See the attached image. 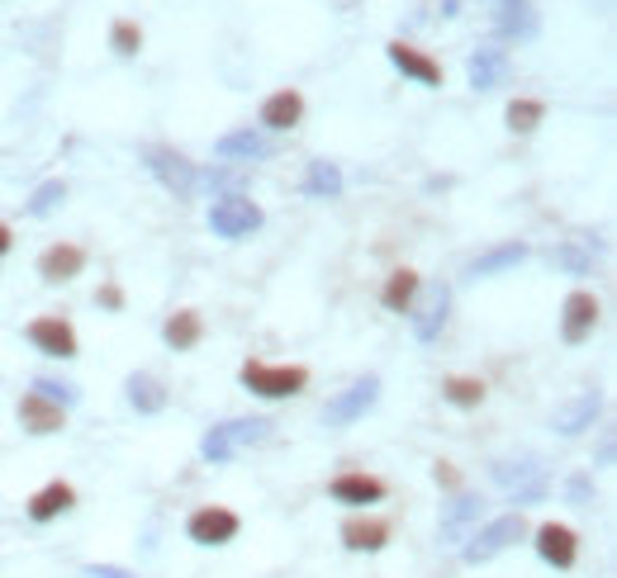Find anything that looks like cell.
<instances>
[{
	"instance_id": "6da1fadb",
	"label": "cell",
	"mask_w": 617,
	"mask_h": 578,
	"mask_svg": "<svg viewBox=\"0 0 617 578\" xmlns=\"http://www.w3.org/2000/svg\"><path fill=\"white\" fill-rule=\"evenodd\" d=\"M272 427H276L272 417H228V422H214L200 441V460L204 464H228L237 451H247V446L272 441Z\"/></svg>"
},
{
	"instance_id": "7a4b0ae2",
	"label": "cell",
	"mask_w": 617,
	"mask_h": 578,
	"mask_svg": "<svg viewBox=\"0 0 617 578\" xmlns=\"http://www.w3.org/2000/svg\"><path fill=\"white\" fill-rule=\"evenodd\" d=\"M522 536H528V522H522V512H499V517H489V522H480L475 532L466 536V545H461V559L470 569H480V565H489V559H499L509 545H518Z\"/></svg>"
},
{
	"instance_id": "3957f363",
	"label": "cell",
	"mask_w": 617,
	"mask_h": 578,
	"mask_svg": "<svg viewBox=\"0 0 617 578\" xmlns=\"http://www.w3.org/2000/svg\"><path fill=\"white\" fill-rule=\"evenodd\" d=\"M237 379H243L247 394L266 398V404H276V398H295L309 389V371L305 365H272V361H243L237 365Z\"/></svg>"
},
{
	"instance_id": "277c9868",
	"label": "cell",
	"mask_w": 617,
	"mask_h": 578,
	"mask_svg": "<svg viewBox=\"0 0 617 578\" xmlns=\"http://www.w3.org/2000/svg\"><path fill=\"white\" fill-rule=\"evenodd\" d=\"M266 223L262 204L247 200L243 190H233V195H214L210 204V233L224 237V243H243V237H252Z\"/></svg>"
},
{
	"instance_id": "5b68a950",
	"label": "cell",
	"mask_w": 617,
	"mask_h": 578,
	"mask_svg": "<svg viewBox=\"0 0 617 578\" xmlns=\"http://www.w3.org/2000/svg\"><path fill=\"white\" fill-rule=\"evenodd\" d=\"M237 536H243V517L224 503H204L185 517V540L200 545V550H224Z\"/></svg>"
},
{
	"instance_id": "8992f818",
	"label": "cell",
	"mask_w": 617,
	"mask_h": 578,
	"mask_svg": "<svg viewBox=\"0 0 617 578\" xmlns=\"http://www.w3.org/2000/svg\"><path fill=\"white\" fill-rule=\"evenodd\" d=\"M142 167H148L157 175V185H162L167 195H177V200H190L200 190L195 162H190L185 152H177V148H162V142H152V148H142Z\"/></svg>"
},
{
	"instance_id": "52a82bcc",
	"label": "cell",
	"mask_w": 617,
	"mask_h": 578,
	"mask_svg": "<svg viewBox=\"0 0 617 578\" xmlns=\"http://www.w3.org/2000/svg\"><path fill=\"white\" fill-rule=\"evenodd\" d=\"M485 522V497L480 493H466L456 489L451 503H442V517H437V540L442 545H466V536Z\"/></svg>"
},
{
	"instance_id": "ba28073f",
	"label": "cell",
	"mask_w": 617,
	"mask_h": 578,
	"mask_svg": "<svg viewBox=\"0 0 617 578\" xmlns=\"http://www.w3.org/2000/svg\"><path fill=\"white\" fill-rule=\"evenodd\" d=\"M375 404H380V379H375V375L352 379L342 394H332L328 404H323V422H328V427H352V422H361V417H366Z\"/></svg>"
},
{
	"instance_id": "9c48e42d",
	"label": "cell",
	"mask_w": 617,
	"mask_h": 578,
	"mask_svg": "<svg viewBox=\"0 0 617 578\" xmlns=\"http://www.w3.org/2000/svg\"><path fill=\"white\" fill-rule=\"evenodd\" d=\"M385 493H390L385 479L366 474V470H342V474L328 479V497L342 503V507H352V512H371L375 503H385Z\"/></svg>"
},
{
	"instance_id": "30bf717a",
	"label": "cell",
	"mask_w": 617,
	"mask_h": 578,
	"mask_svg": "<svg viewBox=\"0 0 617 578\" xmlns=\"http://www.w3.org/2000/svg\"><path fill=\"white\" fill-rule=\"evenodd\" d=\"M24 336H29V346L43 351V356H53V361H76V351H82V342H76V328L62 313L34 318V323L24 328Z\"/></svg>"
},
{
	"instance_id": "8fae6325",
	"label": "cell",
	"mask_w": 617,
	"mask_h": 578,
	"mask_svg": "<svg viewBox=\"0 0 617 578\" xmlns=\"http://www.w3.org/2000/svg\"><path fill=\"white\" fill-rule=\"evenodd\" d=\"M598 313H604V303L589 289H570L565 303H561V342L565 346H584L598 328Z\"/></svg>"
},
{
	"instance_id": "7c38bea8",
	"label": "cell",
	"mask_w": 617,
	"mask_h": 578,
	"mask_svg": "<svg viewBox=\"0 0 617 578\" xmlns=\"http://www.w3.org/2000/svg\"><path fill=\"white\" fill-rule=\"evenodd\" d=\"M338 536H342V550H352V555H375V550H385V545H390L394 522L380 517V512H352V517L338 526Z\"/></svg>"
},
{
	"instance_id": "4fadbf2b",
	"label": "cell",
	"mask_w": 617,
	"mask_h": 578,
	"mask_svg": "<svg viewBox=\"0 0 617 578\" xmlns=\"http://www.w3.org/2000/svg\"><path fill=\"white\" fill-rule=\"evenodd\" d=\"M532 545L542 555V565H551V569H575V559H579V532L565 522H542L532 532Z\"/></svg>"
},
{
	"instance_id": "5bb4252c",
	"label": "cell",
	"mask_w": 617,
	"mask_h": 578,
	"mask_svg": "<svg viewBox=\"0 0 617 578\" xmlns=\"http://www.w3.org/2000/svg\"><path fill=\"white\" fill-rule=\"evenodd\" d=\"M385 57L394 62V72L408 76V82H418V86H427V90H437V86H442V62H437V57H427L423 47L404 43V39H394V43H385Z\"/></svg>"
},
{
	"instance_id": "9a60e30c",
	"label": "cell",
	"mask_w": 617,
	"mask_h": 578,
	"mask_svg": "<svg viewBox=\"0 0 617 578\" xmlns=\"http://www.w3.org/2000/svg\"><path fill=\"white\" fill-rule=\"evenodd\" d=\"M14 417H20V427L29 431V437H57V431L67 427V408H57L53 398H43L34 389L14 404Z\"/></svg>"
},
{
	"instance_id": "2e32d148",
	"label": "cell",
	"mask_w": 617,
	"mask_h": 578,
	"mask_svg": "<svg viewBox=\"0 0 617 578\" xmlns=\"http://www.w3.org/2000/svg\"><path fill=\"white\" fill-rule=\"evenodd\" d=\"M72 507H76V489L67 484V479H53V484H43L39 493H29V503H24V517L34 522V526H47V522L67 517Z\"/></svg>"
},
{
	"instance_id": "e0dca14e",
	"label": "cell",
	"mask_w": 617,
	"mask_h": 578,
	"mask_svg": "<svg viewBox=\"0 0 617 578\" xmlns=\"http://www.w3.org/2000/svg\"><path fill=\"white\" fill-rule=\"evenodd\" d=\"M82 270H86V247H76V243H53V247L39 251L43 285H72Z\"/></svg>"
},
{
	"instance_id": "ac0fdd59",
	"label": "cell",
	"mask_w": 617,
	"mask_h": 578,
	"mask_svg": "<svg viewBox=\"0 0 617 578\" xmlns=\"http://www.w3.org/2000/svg\"><path fill=\"white\" fill-rule=\"evenodd\" d=\"M299 119H305V95L290 90V86H285V90H272V95L262 100V109H257V124L266 128V133H290Z\"/></svg>"
},
{
	"instance_id": "d6986e66",
	"label": "cell",
	"mask_w": 617,
	"mask_h": 578,
	"mask_svg": "<svg viewBox=\"0 0 617 578\" xmlns=\"http://www.w3.org/2000/svg\"><path fill=\"white\" fill-rule=\"evenodd\" d=\"M598 413H604V394H598V389H584V394L570 398V404L556 408L551 427H556L561 437H579V431H589V427L598 422Z\"/></svg>"
},
{
	"instance_id": "ffe728a7",
	"label": "cell",
	"mask_w": 617,
	"mask_h": 578,
	"mask_svg": "<svg viewBox=\"0 0 617 578\" xmlns=\"http://www.w3.org/2000/svg\"><path fill=\"white\" fill-rule=\"evenodd\" d=\"M466 76H470V86H475V90H494V86L503 82V76H509V47L485 43L480 53H470Z\"/></svg>"
},
{
	"instance_id": "44dd1931",
	"label": "cell",
	"mask_w": 617,
	"mask_h": 578,
	"mask_svg": "<svg viewBox=\"0 0 617 578\" xmlns=\"http://www.w3.org/2000/svg\"><path fill=\"white\" fill-rule=\"evenodd\" d=\"M447 313H451V289L447 285H433L423 299V309L414 313V336L418 342H437L442 328H447Z\"/></svg>"
},
{
	"instance_id": "7402d4cb",
	"label": "cell",
	"mask_w": 617,
	"mask_h": 578,
	"mask_svg": "<svg viewBox=\"0 0 617 578\" xmlns=\"http://www.w3.org/2000/svg\"><path fill=\"white\" fill-rule=\"evenodd\" d=\"M418 295H423V276H418V270H408V266L390 270L385 285H380V303H385L390 313H414Z\"/></svg>"
},
{
	"instance_id": "603a6c76",
	"label": "cell",
	"mask_w": 617,
	"mask_h": 578,
	"mask_svg": "<svg viewBox=\"0 0 617 578\" xmlns=\"http://www.w3.org/2000/svg\"><path fill=\"white\" fill-rule=\"evenodd\" d=\"M214 152L224 157V162H262V157H272V142H266V133H257V128H233V133L214 142Z\"/></svg>"
},
{
	"instance_id": "cb8c5ba5",
	"label": "cell",
	"mask_w": 617,
	"mask_h": 578,
	"mask_svg": "<svg viewBox=\"0 0 617 578\" xmlns=\"http://www.w3.org/2000/svg\"><path fill=\"white\" fill-rule=\"evenodd\" d=\"M499 14H494V29L499 39H536V10L532 0H494Z\"/></svg>"
},
{
	"instance_id": "d4e9b609",
	"label": "cell",
	"mask_w": 617,
	"mask_h": 578,
	"mask_svg": "<svg viewBox=\"0 0 617 578\" xmlns=\"http://www.w3.org/2000/svg\"><path fill=\"white\" fill-rule=\"evenodd\" d=\"M124 389H129L134 413H142V417H157L167 408V384L157 375H148V371H134L129 379H124Z\"/></svg>"
},
{
	"instance_id": "484cf974",
	"label": "cell",
	"mask_w": 617,
	"mask_h": 578,
	"mask_svg": "<svg viewBox=\"0 0 617 578\" xmlns=\"http://www.w3.org/2000/svg\"><path fill=\"white\" fill-rule=\"evenodd\" d=\"M162 342L171 351H195L204 342V318L195 309H181V313H171L167 323H162Z\"/></svg>"
},
{
	"instance_id": "4316f807",
	"label": "cell",
	"mask_w": 617,
	"mask_h": 578,
	"mask_svg": "<svg viewBox=\"0 0 617 578\" xmlns=\"http://www.w3.org/2000/svg\"><path fill=\"white\" fill-rule=\"evenodd\" d=\"M528 251H532L528 243H499V247H489L485 256H475L466 270L475 280H480V276H503V270H513L518 261H528Z\"/></svg>"
},
{
	"instance_id": "83f0119b",
	"label": "cell",
	"mask_w": 617,
	"mask_h": 578,
	"mask_svg": "<svg viewBox=\"0 0 617 578\" xmlns=\"http://www.w3.org/2000/svg\"><path fill=\"white\" fill-rule=\"evenodd\" d=\"M489 479L503 489V493H518L522 484H532V479H542V460L536 456H522V460H494L489 464Z\"/></svg>"
},
{
	"instance_id": "f1b7e54d",
	"label": "cell",
	"mask_w": 617,
	"mask_h": 578,
	"mask_svg": "<svg viewBox=\"0 0 617 578\" xmlns=\"http://www.w3.org/2000/svg\"><path fill=\"white\" fill-rule=\"evenodd\" d=\"M442 398H447L451 408L470 413V408H480L489 398V384L480 375H447V379H442Z\"/></svg>"
},
{
	"instance_id": "f546056e",
	"label": "cell",
	"mask_w": 617,
	"mask_h": 578,
	"mask_svg": "<svg viewBox=\"0 0 617 578\" xmlns=\"http://www.w3.org/2000/svg\"><path fill=\"white\" fill-rule=\"evenodd\" d=\"M342 167L338 162H328V157H319V162H309L305 171V195L309 200H338L342 195Z\"/></svg>"
},
{
	"instance_id": "4dcf8cb0",
	"label": "cell",
	"mask_w": 617,
	"mask_h": 578,
	"mask_svg": "<svg viewBox=\"0 0 617 578\" xmlns=\"http://www.w3.org/2000/svg\"><path fill=\"white\" fill-rule=\"evenodd\" d=\"M546 119V100H536V95H518V100L503 109V124H509V133H536V124Z\"/></svg>"
},
{
	"instance_id": "1f68e13d",
	"label": "cell",
	"mask_w": 617,
	"mask_h": 578,
	"mask_svg": "<svg viewBox=\"0 0 617 578\" xmlns=\"http://www.w3.org/2000/svg\"><path fill=\"white\" fill-rule=\"evenodd\" d=\"M62 200H67V181H43V185H34L29 190V200H24V214L29 218H47L53 208H62Z\"/></svg>"
},
{
	"instance_id": "d6a6232c",
	"label": "cell",
	"mask_w": 617,
	"mask_h": 578,
	"mask_svg": "<svg viewBox=\"0 0 617 578\" xmlns=\"http://www.w3.org/2000/svg\"><path fill=\"white\" fill-rule=\"evenodd\" d=\"M34 394L53 398L57 408H76V404H82V389H76V384H67V379H53V375H39L34 379Z\"/></svg>"
},
{
	"instance_id": "836d02e7",
	"label": "cell",
	"mask_w": 617,
	"mask_h": 578,
	"mask_svg": "<svg viewBox=\"0 0 617 578\" xmlns=\"http://www.w3.org/2000/svg\"><path fill=\"white\" fill-rule=\"evenodd\" d=\"M109 47H115L119 57H138V47H142V29L134 20H115L109 24Z\"/></svg>"
},
{
	"instance_id": "e575fe53",
	"label": "cell",
	"mask_w": 617,
	"mask_h": 578,
	"mask_svg": "<svg viewBox=\"0 0 617 578\" xmlns=\"http://www.w3.org/2000/svg\"><path fill=\"white\" fill-rule=\"evenodd\" d=\"M551 493V484H546V474L542 479H532V484H522L518 493H509V503L522 512V507H532V503H542V497Z\"/></svg>"
},
{
	"instance_id": "d590c367",
	"label": "cell",
	"mask_w": 617,
	"mask_h": 578,
	"mask_svg": "<svg viewBox=\"0 0 617 578\" xmlns=\"http://www.w3.org/2000/svg\"><path fill=\"white\" fill-rule=\"evenodd\" d=\"M556 261L570 270V276H584V270L594 266V251H579V247H561L556 251Z\"/></svg>"
},
{
	"instance_id": "8d00e7d4",
	"label": "cell",
	"mask_w": 617,
	"mask_h": 578,
	"mask_svg": "<svg viewBox=\"0 0 617 578\" xmlns=\"http://www.w3.org/2000/svg\"><path fill=\"white\" fill-rule=\"evenodd\" d=\"M95 303H100L105 313H124V289L115 280H105L100 289H95Z\"/></svg>"
},
{
	"instance_id": "74e56055",
	"label": "cell",
	"mask_w": 617,
	"mask_h": 578,
	"mask_svg": "<svg viewBox=\"0 0 617 578\" xmlns=\"http://www.w3.org/2000/svg\"><path fill=\"white\" fill-rule=\"evenodd\" d=\"M433 484H437V489H447V493L461 489V474H456V464H451V460H437V464H433Z\"/></svg>"
},
{
	"instance_id": "f35d334b",
	"label": "cell",
	"mask_w": 617,
	"mask_h": 578,
	"mask_svg": "<svg viewBox=\"0 0 617 578\" xmlns=\"http://www.w3.org/2000/svg\"><path fill=\"white\" fill-rule=\"evenodd\" d=\"M200 185L219 190V195H233V171H228V167H210V171L200 175Z\"/></svg>"
},
{
	"instance_id": "ab89813d",
	"label": "cell",
	"mask_w": 617,
	"mask_h": 578,
	"mask_svg": "<svg viewBox=\"0 0 617 578\" xmlns=\"http://www.w3.org/2000/svg\"><path fill=\"white\" fill-rule=\"evenodd\" d=\"M82 574H86V578H138V574H129L124 565H86Z\"/></svg>"
},
{
	"instance_id": "60d3db41",
	"label": "cell",
	"mask_w": 617,
	"mask_h": 578,
	"mask_svg": "<svg viewBox=\"0 0 617 578\" xmlns=\"http://www.w3.org/2000/svg\"><path fill=\"white\" fill-rule=\"evenodd\" d=\"M14 247V233H10V223H0V256H10Z\"/></svg>"
},
{
	"instance_id": "b9f144b4",
	"label": "cell",
	"mask_w": 617,
	"mask_h": 578,
	"mask_svg": "<svg viewBox=\"0 0 617 578\" xmlns=\"http://www.w3.org/2000/svg\"><path fill=\"white\" fill-rule=\"evenodd\" d=\"M570 497H589V479H570Z\"/></svg>"
}]
</instances>
